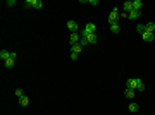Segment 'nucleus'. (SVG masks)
Segmentation results:
<instances>
[{"instance_id": "f257e3e1", "label": "nucleus", "mask_w": 155, "mask_h": 115, "mask_svg": "<svg viewBox=\"0 0 155 115\" xmlns=\"http://www.w3.org/2000/svg\"><path fill=\"white\" fill-rule=\"evenodd\" d=\"M95 31H97V26H95L93 22H88V24L83 28V31H81V38H86L88 34H93Z\"/></svg>"}, {"instance_id": "f03ea898", "label": "nucleus", "mask_w": 155, "mask_h": 115, "mask_svg": "<svg viewBox=\"0 0 155 115\" xmlns=\"http://www.w3.org/2000/svg\"><path fill=\"white\" fill-rule=\"evenodd\" d=\"M109 22H110V26L119 22V10H117V9H114V10L109 14Z\"/></svg>"}, {"instance_id": "7ed1b4c3", "label": "nucleus", "mask_w": 155, "mask_h": 115, "mask_svg": "<svg viewBox=\"0 0 155 115\" xmlns=\"http://www.w3.org/2000/svg\"><path fill=\"white\" fill-rule=\"evenodd\" d=\"M136 84H138V77H131V79H128V82H126L128 89H135V91H136Z\"/></svg>"}, {"instance_id": "20e7f679", "label": "nucleus", "mask_w": 155, "mask_h": 115, "mask_svg": "<svg viewBox=\"0 0 155 115\" xmlns=\"http://www.w3.org/2000/svg\"><path fill=\"white\" fill-rule=\"evenodd\" d=\"M78 28H79V26H78V22H76V21H67V29H69L71 33H76V31H78Z\"/></svg>"}, {"instance_id": "39448f33", "label": "nucleus", "mask_w": 155, "mask_h": 115, "mask_svg": "<svg viewBox=\"0 0 155 115\" xmlns=\"http://www.w3.org/2000/svg\"><path fill=\"white\" fill-rule=\"evenodd\" d=\"M79 38H81V34H78V33H71V38H69L71 46L76 45V43H79Z\"/></svg>"}, {"instance_id": "423d86ee", "label": "nucleus", "mask_w": 155, "mask_h": 115, "mask_svg": "<svg viewBox=\"0 0 155 115\" xmlns=\"http://www.w3.org/2000/svg\"><path fill=\"white\" fill-rule=\"evenodd\" d=\"M141 38H143L145 41H153V40H155V33H150V31H147V33L141 34Z\"/></svg>"}, {"instance_id": "0eeeda50", "label": "nucleus", "mask_w": 155, "mask_h": 115, "mask_svg": "<svg viewBox=\"0 0 155 115\" xmlns=\"http://www.w3.org/2000/svg\"><path fill=\"white\" fill-rule=\"evenodd\" d=\"M141 7H143V2H141V0H135V2H133V10L141 12Z\"/></svg>"}, {"instance_id": "6e6552de", "label": "nucleus", "mask_w": 155, "mask_h": 115, "mask_svg": "<svg viewBox=\"0 0 155 115\" xmlns=\"http://www.w3.org/2000/svg\"><path fill=\"white\" fill-rule=\"evenodd\" d=\"M123 9H124V12H126V14H129L131 10H133V2H129V0H128V2H124Z\"/></svg>"}, {"instance_id": "1a4fd4ad", "label": "nucleus", "mask_w": 155, "mask_h": 115, "mask_svg": "<svg viewBox=\"0 0 155 115\" xmlns=\"http://www.w3.org/2000/svg\"><path fill=\"white\" fill-rule=\"evenodd\" d=\"M135 95H136L135 89H128V88H126V91H124V96H126L128 100H133V98H135Z\"/></svg>"}, {"instance_id": "9d476101", "label": "nucleus", "mask_w": 155, "mask_h": 115, "mask_svg": "<svg viewBox=\"0 0 155 115\" xmlns=\"http://www.w3.org/2000/svg\"><path fill=\"white\" fill-rule=\"evenodd\" d=\"M86 40H88V43H91V45H93V43H97V41H98V38H97V33H93V34H88V36H86Z\"/></svg>"}, {"instance_id": "9b49d317", "label": "nucleus", "mask_w": 155, "mask_h": 115, "mask_svg": "<svg viewBox=\"0 0 155 115\" xmlns=\"http://www.w3.org/2000/svg\"><path fill=\"white\" fill-rule=\"evenodd\" d=\"M81 50H83V46L79 45V43H76V45L71 46V52H74V53H78V55H79V52H81Z\"/></svg>"}, {"instance_id": "f8f14e48", "label": "nucleus", "mask_w": 155, "mask_h": 115, "mask_svg": "<svg viewBox=\"0 0 155 115\" xmlns=\"http://www.w3.org/2000/svg\"><path fill=\"white\" fill-rule=\"evenodd\" d=\"M140 16H141V12H138V10H131V12L128 14V17H129V19H138Z\"/></svg>"}, {"instance_id": "ddd939ff", "label": "nucleus", "mask_w": 155, "mask_h": 115, "mask_svg": "<svg viewBox=\"0 0 155 115\" xmlns=\"http://www.w3.org/2000/svg\"><path fill=\"white\" fill-rule=\"evenodd\" d=\"M0 58H2V60H9V58H10V53H9L7 50H2V52H0Z\"/></svg>"}, {"instance_id": "4468645a", "label": "nucleus", "mask_w": 155, "mask_h": 115, "mask_svg": "<svg viewBox=\"0 0 155 115\" xmlns=\"http://www.w3.org/2000/svg\"><path fill=\"white\" fill-rule=\"evenodd\" d=\"M41 7H43L41 0H33V9H41Z\"/></svg>"}, {"instance_id": "2eb2a0df", "label": "nucleus", "mask_w": 155, "mask_h": 115, "mask_svg": "<svg viewBox=\"0 0 155 115\" xmlns=\"http://www.w3.org/2000/svg\"><path fill=\"white\" fill-rule=\"evenodd\" d=\"M136 31H138V33H147V26H145V24H138V26H136Z\"/></svg>"}, {"instance_id": "dca6fc26", "label": "nucleus", "mask_w": 155, "mask_h": 115, "mask_svg": "<svg viewBox=\"0 0 155 115\" xmlns=\"http://www.w3.org/2000/svg\"><path fill=\"white\" fill-rule=\"evenodd\" d=\"M110 31L114 34H117V33H121V28H119V24H112L110 26Z\"/></svg>"}, {"instance_id": "f3484780", "label": "nucleus", "mask_w": 155, "mask_h": 115, "mask_svg": "<svg viewBox=\"0 0 155 115\" xmlns=\"http://www.w3.org/2000/svg\"><path fill=\"white\" fill-rule=\"evenodd\" d=\"M145 89V82L141 79H138V84H136V91H143Z\"/></svg>"}, {"instance_id": "a211bd4d", "label": "nucleus", "mask_w": 155, "mask_h": 115, "mask_svg": "<svg viewBox=\"0 0 155 115\" xmlns=\"http://www.w3.org/2000/svg\"><path fill=\"white\" fill-rule=\"evenodd\" d=\"M145 26H147V31H150V33H155V24H153V22H147Z\"/></svg>"}, {"instance_id": "6ab92c4d", "label": "nucleus", "mask_w": 155, "mask_h": 115, "mask_svg": "<svg viewBox=\"0 0 155 115\" xmlns=\"http://www.w3.org/2000/svg\"><path fill=\"white\" fill-rule=\"evenodd\" d=\"M28 103H29V100L26 98V96H23V98L19 100V105H21V107H28Z\"/></svg>"}, {"instance_id": "aec40b11", "label": "nucleus", "mask_w": 155, "mask_h": 115, "mask_svg": "<svg viewBox=\"0 0 155 115\" xmlns=\"http://www.w3.org/2000/svg\"><path fill=\"white\" fill-rule=\"evenodd\" d=\"M5 67H7V69H12V67H14V58H9V60H5Z\"/></svg>"}, {"instance_id": "412c9836", "label": "nucleus", "mask_w": 155, "mask_h": 115, "mask_svg": "<svg viewBox=\"0 0 155 115\" xmlns=\"http://www.w3.org/2000/svg\"><path fill=\"white\" fill-rule=\"evenodd\" d=\"M138 103H129V112H138Z\"/></svg>"}, {"instance_id": "4be33fe9", "label": "nucleus", "mask_w": 155, "mask_h": 115, "mask_svg": "<svg viewBox=\"0 0 155 115\" xmlns=\"http://www.w3.org/2000/svg\"><path fill=\"white\" fill-rule=\"evenodd\" d=\"M16 96H17V100H21L23 96H24V93H23V89H21V88H17V89H16Z\"/></svg>"}, {"instance_id": "5701e85b", "label": "nucleus", "mask_w": 155, "mask_h": 115, "mask_svg": "<svg viewBox=\"0 0 155 115\" xmlns=\"http://www.w3.org/2000/svg\"><path fill=\"white\" fill-rule=\"evenodd\" d=\"M79 45L86 46V45H88V40H86V38H79Z\"/></svg>"}, {"instance_id": "b1692460", "label": "nucleus", "mask_w": 155, "mask_h": 115, "mask_svg": "<svg viewBox=\"0 0 155 115\" xmlns=\"http://www.w3.org/2000/svg\"><path fill=\"white\" fill-rule=\"evenodd\" d=\"M24 7H26V9L33 7V0H26V2H24Z\"/></svg>"}, {"instance_id": "393cba45", "label": "nucleus", "mask_w": 155, "mask_h": 115, "mask_svg": "<svg viewBox=\"0 0 155 115\" xmlns=\"http://www.w3.org/2000/svg\"><path fill=\"white\" fill-rule=\"evenodd\" d=\"M78 57H79L78 53H74V52H71V58H73V60H78Z\"/></svg>"}, {"instance_id": "a878e982", "label": "nucleus", "mask_w": 155, "mask_h": 115, "mask_svg": "<svg viewBox=\"0 0 155 115\" xmlns=\"http://www.w3.org/2000/svg\"><path fill=\"white\" fill-rule=\"evenodd\" d=\"M14 5H16V2H14V0H9V2H7V7H14Z\"/></svg>"}, {"instance_id": "bb28decb", "label": "nucleus", "mask_w": 155, "mask_h": 115, "mask_svg": "<svg viewBox=\"0 0 155 115\" xmlns=\"http://www.w3.org/2000/svg\"><path fill=\"white\" fill-rule=\"evenodd\" d=\"M88 4H91V5H98V0H90Z\"/></svg>"}]
</instances>
